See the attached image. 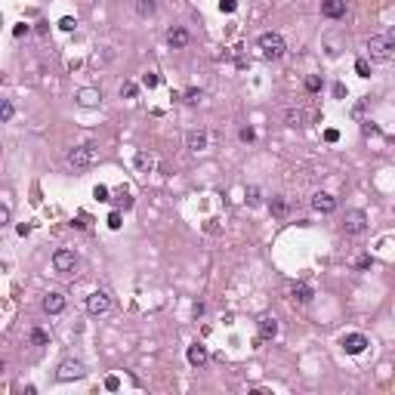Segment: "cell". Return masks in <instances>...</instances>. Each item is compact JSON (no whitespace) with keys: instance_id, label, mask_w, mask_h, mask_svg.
<instances>
[{"instance_id":"6da1fadb","label":"cell","mask_w":395,"mask_h":395,"mask_svg":"<svg viewBox=\"0 0 395 395\" xmlns=\"http://www.w3.org/2000/svg\"><path fill=\"white\" fill-rule=\"evenodd\" d=\"M256 47H259V53H263V59H281L284 53H287V44H284V37L278 34V31H266V34H259Z\"/></svg>"},{"instance_id":"7a4b0ae2","label":"cell","mask_w":395,"mask_h":395,"mask_svg":"<svg viewBox=\"0 0 395 395\" xmlns=\"http://www.w3.org/2000/svg\"><path fill=\"white\" fill-rule=\"evenodd\" d=\"M367 56H371L374 62H386V59L392 56V37H386V34L367 37Z\"/></svg>"},{"instance_id":"3957f363","label":"cell","mask_w":395,"mask_h":395,"mask_svg":"<svg viewBox=\"0 0 395 395\" xmlns=\"http://www.w3.org/2000/svg\"><path fill=\"white\" fill-rule=\"evenodd\" d=\"M68 164L74 167V170H87V167H93L96 164V148L93 145H74L68 151Z\"/></svg>"},{"instance_id":"277c9868","label":"cell","mask_w":395,"mask_h":395,"mask_svg":"<svg viewBox=\"0 0 395 395\" xmlns=\"http://www.w3.org/2000/svg\"><path fill=\"white\" fill-rule=\"evenodd\" d=\"M74 266H78V253H74L71 247H59L56 253H53V269H56L59 275L74 272Z\"/></svg>"},{"instance_id":"5b68a950","label":"cell","mask_w":395,"mask_h":395,"mask_svg":"<svg viewBox=\"0 0 395 395\" xmlns=\"http://www.w3.org/2000/svg\"><path fill=\"white\" fill-rule=\"evenodd\" d=\"M367 229V213L364 210H346V216H343V232L346 235H361Z\"/></svg>"},{"instance_id":"8992f818","label":"cell","mask_w":395,"mask_h":395,"mask_svg":"<svg viewBox=\"0 0 395 395\" xmlns=\"http://www.w3.org/2000/svg\"><path fill=\"white\" fill-rule=\"evenodd\" d=\"M83 374H87L83 361H74V358H68V361H62V364H59L56 380H59V383H68V380H80Z\"/></svg>"},{"instance_id":"52a82bcc","label":"cell","mask_w":395,"mask_h":395,"mask_svg":"<svg viewBox=\"0 0 395 395\" xmlns=\"http://www.w3.org/2000/svg\"><path fill=\"white\" fill-rule=\"evenodd\" d=\"M108 306H111V300H108L105 290H93V293L87 297V312H90V315H105Z\"/></svg>"},{"instance_id":"ba28073f","label":"cell","mask_w":395,"mask_h":395,"mask_svg":"<svg viewBox=\"0 0 395 395\" xmlns=\"http://www.w3.org/2000/svg\"><path fill=\"white\" fill-rule=\"evenodd\" d=\"M340 346L346 349V355H361V352L367 349V337L364 333H346V337L340 340Z\"/></svg>"},{"instance_id":"9c48e42d","label":"cell","mask_w":395,"mask_h":395,"mask_svg":"<svg viewBox=\"0 0 395 395\" xmlns=\"http://www.w3.org/2000/svg\"><path fill=\"white\" fill-rule=\"evenodd\" d=\"M312 207L318 210V213H333V210H337V198H333L331 191H315L312 195Z\"/></svg>"},{"instance_id":"30bf717a","label":"cell","mask_w":395,"mask_h":395,"mask_svg":"<svg viewBox=\"0 0 395 395\" xmlns=\"http://www.w3.org/2000/svg\"><path fill=\"white\" fill-rule=\"evenodd\" d=\"M321 16L324 19H343L346 16V0H321Z\"/></svg>"},{"instance_id":"8fae6325","label":"cell","mask_w":395,"mask_h":395,"mask_svg":"<svg viewBox=\"0 0 395 395\" xmlns=\"http://www.w3.org/2000/svg\"><path fill=\"white\" fill-rule=\"evenodd\" d=\"M62 309H65V293L53 290V293H47V297H44V312L47 315H59Z\"/></svg>"},{"instance_id":"7c38bea8","label":"cell","mask_w":395,"mask_h":395,"mask_svg":"<svg viewBox=\"0 0 395 395\" xmlns=\"http://www.w3.org/2000/svg\"><path fill=\"white\" fill-rule=\"evenodd\" d=\"M186 358H189V364L191 367H204L207 364V346H201V343H191L189 346V352H186Z\"/></svg>"},{"instance_id":"4fadbf2b","label":"cell","mask_w":395,"mask_h":395,"mask_svg":"<svg viewBox=\"0 0 395 395\" xmlns=\"http://www.w3.org/2000/svg\"><path fill=\"white\" fill-rule=\"evenodd\" d=\"M189 40H191V34H189L186 28H170V31H167V44H170V49L189 47Z\"/></svg>"},{"instance_id":"5bb4252c","label":"cell","mask_w":395,"mask_h":395,"mask_svg":"<svg viewBox=\"0 0 395 395\" xmlns=\"http://www.w3.org/2000/svg\"><path fill=\"white\" fill-rule=\"evenodd\" d=\"M278 337V321L272 315H263L259 318V340H275Z\"/></svg>"},{"instance_id":"9a60e30c","label":"cell","mask_w":395,"mask_h":395,"mask_svg":"<svg viewBox=\"0 0 395 395\" xmlns=\"http://www.w3.org/2000/svg\"><path fill=\"white\" fill-rule=\"evenodd\" d=\"M186 145L191 151H204L207 148V130H191L189 136H186Z\"/></svg>"},{"instance_id":"2e32d148","label":"cell","mask_w":395,"mask_h":395,"mask_svg":"<svg viewBox=\"0 0 395 395\" xmlns=\"http://www.w3.org/2000/svg\"><path fill=\"white\" fill-rule=\"evenodd\" d=\"M290 297L293 300H297V302H302V306H306V302H312V297H315V293H312V287H309V284H293V290H290Z\"/></svg>"},{"instance_id":"e0dca14e","label":"cell","mask_w":395,"mask_h":395,"mask_svg":"<svg viewBox=\"0 0 395 395\" xmlns=\"http://www.w3.org/2000/svg\"><path fill=\"white\" fill-rule=\"evenodd\" d=\"M78 99H80V105L93 108V105H99V99H102V93H99V90H93V87H87V90H80V93H78Z\"/></svg>"},{"instance_id":"ac0fdd59","label":"cell","mask_w":395,"mask_h":395,"mask_svg":"<svg viewBox=\"0 0 395 395\" xmlns=\"http://www.w3.org/2000/svg\"><path fill=\"white\" fill-rule=\"evenodd\" d=\"M133 164H136V170H139V173H148L151 167H155V158H151V155H145V151H136Z\"/></svg>"},{"instance_id":"d6986e66","label":"cell","mask_w":395,"mask_h":395,"mask_svg":"<svg viewBox=\"0 0 395 395\" xmlns=\"http://www.w3.org/2000/svg\"><path fill=\"white\" fill-rule=\"evenodd\" d=\"M244 201H247L250 207H259V204H263V191H259V186H247V189H244Z\"/></svg>"},{"instance_id":"ffe728a7","label":"cell","mask_w":395,"mask_h":395,"mask_svg":"<svg viewBox=\"0 0 395 395\" xmlns=\"http://www.w3.org/2000/svg\"><path fill=\"white\" fill-rule=\"evenodd\" d=\"M269 210H272V216H278V220H281V216L287 213V201H284V195H275L272 204H269Z\"/></svg>"},{"instance_id":"44dd1931","label":"cell","mask_w":395,"mask_h":395,"mask_svg":"<svg viewBox=\"0 0 395 395\" xmlns=\"http://www.w3.org/2000/svg\"><path fill=\"white\" fill-rule=\"evenodd\" d=\"M155 0H136V13L142 16V19H148V16H155Z\"/></svg>"},{"instance_id":"7402d4cb","label":"cell","mask_w":395,"mask_h":395,"mask_svg":"<svg viewBox=\"0 0 395 395\" xmlns=\"http://www.w3.org/2000/svg\"><path fill=\"white\" fill-rule=\"evenodd\" d=\"M13 114H16V105L10 102V99H3V105H0V121H13Z\"/></svg>"},{"instance_id":"603a6c76","label":"cell","mask_w":395,"mask_h":395,"mask_svg":"<svg viewBox=\"0 0 395 395\" xmlns=\"http://www.w3.org/2000/svg\"><path fill=\"white\" fill-rule=\"evenodd\" d=\"M31 343H34V346H47V343H49V333L40 331V327H34V331H31Z\"/></svg>"},{"instance_id":"cb8c5ba5","label":"cell","mask_w":395,"mask_h":395,"mask_svg":"<svg viewBox=\"0 0 395 395\" xmlns=\"http://www.w3.org/2000/svg\"><path fill=\"white\" fill-rule=\"evenodd\" d=\"M158 83H161V78H158V71H145L142 74V87H148V90H155Z\"/></svg>"},{"instance_id":"d4e9b609","label":"cell","mask_w":395,"mask_h":395,"mask_svg":"<svg viewBox=\"0 0 395 395\" xmlns=\"http://www.w3.org/2000/svg\"><path fill=\"white\" fill-rule=\"evenodd\" d=\"M355 74L358 78H371V65H367V59H358L355 62Z\"/></svg>"},{"instance_id":"484cf974","label":"cell","mask_w":395,"mask_h":395,"mask_svg":"<svg viewBox=\"0 0 395 395\" xmlns=\"http://www.w3.org/2000/svg\"><path fill=\"white\" fill-rule=\"evenodd\" d=\"M136 93H139V87H136V83H130V80L121 87V96L124 99H136Z\"/></svg>"},{"instance_id":"4316f807","label":"cell","mask_w":395,"mask_h":395,"mask_svg":"<svg viewBox=\"0 0 395 395\" xmlns=\"http://www.w3.org/2000/svg\"><path fill=\"white\" fill-rule=\"evenodd\" d=\"M108 195H111V191H108L105 186H96V189H93V198H96V201H102V204H105V201H111Z\"/></svg>"},{"instance_id":"83f0119b","label":"cell","mask_w":395,"mask_h":395,"mask_svg":"<svg viewBox=\"0 0 395 395\" xmlns=\"http://www.w3.org/2000/svg\"><path fill=\"white\" fill-rule=\"evenodd\" d=\"M59 28H62V31H74V28H78V19L65 16V19H59Z\"/></svg>"},{"instance_id":"f1b7e54d","label":"cell","mask_w":395,"mask_h":395,"mask_svg":"<svg viewBox=\"0 0 395 395\" xmlns=\"http://www.w3.org/2000/svg\"><path fill=\"white\" fill-rule=\"evenodd\" d=\"M121 225H124V216H121V213H117V210H114V213L108 216V229H114V232H117V229H121Z\"/></svg>"},{"instance_id":"f546056e","label":"cell","mask_w":395,"mask_h":395,"mask_svg":"<svg viewBox=\"0 0 395 395\" xmlns=\"http://www.w3.org/2000/svg\"><path fill=\"white\" fill-rule=\"evenodd\" d=\"M220 10L222 13H235L238 10V0H220Z\"/></svg>"},{"instance_id":"4dcf8cb0","label":"cell","mask_w":395,"mask_h":395,"mask_svg":"<svg viewBox=\"0 0 395 395\" xmlns=\"http://www.w3.org/2000/svg\"><path fill=\"white\" fill-rule=\"evenodd\" d=\"M117 198H121V204H124V207H133V198H130V191H127V189H117Z\"/></svg>"},{"instance_id":"1f68e13d","label":"cell","mask_w":395,"mask_h":395,"mask_svg":"<svg viewBox=\"0 0 395 395\" xmlns=\"http://www.w3.org/2000/svg\"><path fill=\"white\" fill-rule=\"evenodd\" d=\"M105 389L108 392H117V389H121V380H117V377H105Z\"/></svg>"},{"instance_id":"d6a6232c","label":"cell","mask_w":395,"mask_h":395,"mask_svg":"<svg viewBox=\"0 0 395 395\" xmlns=\"http://www.w3.org/2000/svg\"><path fill=\"white\" fill-rule=\"evenodd\" d=\"M238 136H241V142H253V139H256V133H253V127H244V130L238 133Z\"/></svg>"},{"instance_id":"836d02e7","label":"cell","mask_w":395,"mask_h":395,"mask_svg":"<svg viewBox=\"0 0 395 395\" xmlns=\"http://www.w3.org/2000/svg\"><path fill=\"white\" fill-rule=\"evenodd\" d=\"M306 90H309V93H318V90H321V80H318V78H309V80H306Z\"/></svg>"},{"instance_id":"e575fe53","label":"cell","mask_w":395,"mask_h":395,"mask_svg":"<svg viewBox=\"0 0 395 395\" xmlns=\"http://www.w3.org/2000/svg\"><path fill=\"white\" fill-rule=\"evenodd\" d=\"M0 225H10V204L0 207Z\"/></svg>"},{"instance_id":"d590c367","label":"cell","mask_w":395,"mask_h":395,"mask_svg":"<svg viewBox=\"0 0 395 395\" xmlns=\"http://www.w3.org/2000/svg\"><path fill=\"white\" fill-rule=\"evenodd\" d=\"M186 102H191V105L201 102V90H189V93H186Z\"/></svg>"},{"instance_id":"8d00e7d4","label":"cell","mask_w":395,"mask_h":395,"mask_svg":"<svg viewBox=\"0 0 395 395\" xmlns=\"http://www.w3.org/2000/svg\"><path fill=\"white\" fill-rule=\"evenodd\" d=\"M324 139L327 142H340V130H324Z\"/></svg>"},{"instance_id":"74e56055","label":"cell","mask_w":395,"mask_h":395,"mask_svg":"<svg viewBox=\"0 0 395 395\" xmlns=\"http://www.w3.org/2000/svg\"><path fill=\"white\" fill-rule=\"evenodd\" d=\"M371 266H374L371 256H361V259H358V269H371Z\"/></svg>"},{"instance_id":"f35d334b","label":"cell","mask_w":395,"mask_h":395,"mask_svg":"<svg viewBox=\"0 0 395 395\" xmlns=\"http://www.w3.org/2000/svg\"><path fill=\"white\" fill-rule=\"evenodd\" d=\"M74 225H78V229H87V213H78V222Z\"/></svg>"},{"instance_id":"ab89813d","label":"cell","mask_w":395,"mask_h":395,"mask_svg":"<svg viewBox=\"0 0 395 395\" xmlns=\"http://www.w3.org/2000/svg\"><path fill=\"white\" fill-rule=\"evenodd\" d=\"M28 31H31V28H28V25H16V37H22V34H28Z\"/></svg>"},{"instance_id":"60d3db41","label":"cell","mask_w":395,"mask_h":395,"mask_svg":"<svg viewBox=\"0 0 395 395\" xmlns=\"http://www.w3.org/2000/svg\"><path fill=\"white\" fill-rule=\"evenodd\" d=\"M287 121H290V127H297V124H300V111H297V114L290 111V114H287Z\"/></svg>"}]
</instances>
